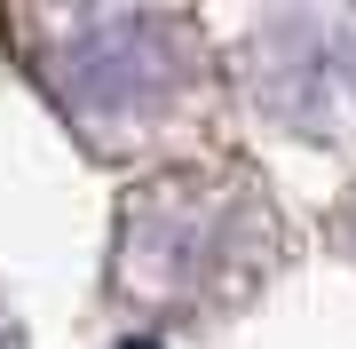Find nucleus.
Listing matches in <instances>:
<instances>
[{
  "instance_id": "f257e3e1",
  "label": "nucleus",
  "mask_w": 356,
  "mask_h": 349,
  "mask_svg": "<svg viewBox=\"0 0 356 349\" xmlns=\"http://www.w3.org/2000/svg\"><path fill=\"white\" fill-rule=\"evenodd\" d=\"M285 254V215L238 159H175L143 175L111 238V310L159 325L229 318L269 286Z\"/></svg>"
},
{
  "instance_id": "f03ea898",
  "label": "nucleus",
  "mask_w": 356,
  "mask_h": 349,
  "mask_svg": "<svg viewBox=\"0 0 356 349\" xmlns=\"http://www.w3.org/2000/svg\"><path fill=\"white\" fill-rule=\"evenodd\" d=\"M0 32L95 159H135L166 143L191 111H206L214 88L206 24L175 8H24Z\"/></svg>"
},
{
  "instance_id": "7ed1b4c3",
  "label": "nucleus",
  "mask_w": 356,
  "mask_h": 349,
  "mask_svg": "<svg viewBox=\"0 0 356 349\" xmlns=\"http://www.w3.org/2000/svg\"><path fill=\"white\" fill-rule=\"evenodd\" d=\"M238 88L254 119L293 143H356V8H269L245 16Z\"/></svg>"
},
{
  "instance_id": "20e7f679",
  "label": "nucleus",
  "mask_w": 356,
  "mask_h": 349,
  "mask_svg": "<svg viewBox=\"0 0 356 349\" xmlns=\"http://www.w3.org/2000/svg\"><path fill=\"white\" fill-rule=\"evenodd\" d=\"M341 246L356 254V191H348V207H341Z\"/></svg>"
},
{
  "instance_id": "39448f33",
  "label": "nucleus",
  "mask_w": 356,
  "mask_h": 349,
  "mask_svg": "<svg viewBox=\"0 0 356 349\" xmlns=\"http://www.w3.org/2000/svg\"><path fill=\"white\" fill-rule=\"evenodd\" d=\"M0 349H24V334H16V318L0 310Z\"/></svg>"
}]
</instances>
